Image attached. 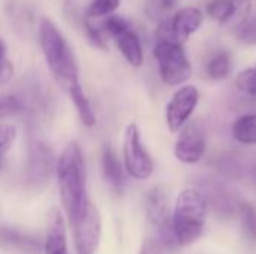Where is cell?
<instances>
[{"label": "cell", "instance_id": "obj_1", "mask_svg": "<svg viewBox=\"0 0 256 254\" xmlns=\"http://www.w3.org/2000/svg\"><path fill=\"white\" fill-rule=\"evenodd\" d=\"M39 39L46 64L56 82L74 102L82 124L92 127L96 123V117L93 114L88 99L86 97L81 88L76 63L68 42L64 40L57 25L48 18H44L40 21Z\"/></svg>", "mask_w": 256, "mask_h": 254}, {"label": "cell", "instance_id": "obj_2", "mask_svg": "<svg viewBox=\"0 0 256 254\" xmlns=\"http://www.w3.org/2000/svg\"><path fill=\"white\" fill-rule=\"evenodd\" d=\"M57 181L64 213L72 222L88 204L86 195V168L81 148L70 142L62 151L56 163Z\"/></svg>", "mask_w": 256, "mask_h": 254}, {"label": "cell", "instance_id": "obj_3", "mask_svg": "<svg viewBox=\"0 0 256 254\" xmlns=\"http://www.w3.org/2000/svg\"><path fill=\"white\" fill-rule=\"evenodd\" d=\"M207 210V198L196 189H186L177 196L171 226L178 246H189L201 237L206 226Z\"/></svg>", "mask_w": 256, "mask_h": 254}, {"label": "cell", "instance_id": "obj_4", "mask_svg": "<svg viewBox=\"0 0 256 254\" xmlns=\"http://www.w3.org/2000/svg\"><path fill=\"white\" fill-rule=\"evenodd\" d=\"M154 57L159 66V75L168 85L186 82L192 75V64L182 43L158 40L154 45Z\"/></svg>", "mask_w": 256, "mask_h": 254}, {"label": "cell", "instance_id": "obj_5", "mask_svg": "<svg viewBox=\"0 0 256 254\" xmlns=\"http://www.w3.org/2000/svg\"><path fill=\"white\" fill-rule=\"evenodd\" d=\"M123 160L126 172L135 180H147L153 174V160L141 142L140 129L136 124H129L124 130Z\"/></svg>", "mask_w": 256, "mask_h": 254}, {"label": "cell", "instance_id": "obj_6", "mask_svg": "<svg viewBox=\"0 0 256 254\" xmlns=\"http://www.w3.org/2000/svg\"><path fill=\"white\" fill-rule=\"evenodd\" d=\"M70 225L74 226L76 254H96L102 234V222L98 208L88 202Z\"/></svg>", "mask_w": 256, "mask_h": 254}, {"label": "cell", "instance_id": "obj_7", "mask_svg": "<svg viewBox=\"0 0 256 254\" xmlns=\"http://www.w3.org/2000/svg\"><path fill=\"white\" fill-rule=\"evenodd\" d=\"M204 15L196 7H184L174 13L171 19L162 21L156 30L158 40L182 43L194 34L202 24Z\"/></svg>", "mask_w": 256, "mask_h": 254}, {"label": "cell", "instance_id": "obj_8", "mask_svg": "<svg viewBox=\"0 0 256 254\" xmlns=\"http://www.w3.org/2000/svg\"><path fill=\"white\" fill-rule=\"evenodd\" d=\"M207 148L206 129L201 121H190L182 130L176 142V157L188 165L200 162Z\"/></svg>", "mask_w": 256, "mask_h": 254}, {"label": "cell", "instance_id": "obj_9", "mask_svg": "<svg viewBox=\"0 0 256 254\" xmlns=\"http://www.w3.org/2000/svg\"><path fill=\"white\" fill-rule=\"evenodd\" d=\"M200 100V93L194 85L178 88L166 106V124L172 133L180 132L189 121Z\"/></svg>", "mask_w": 256, "mask_h": 254}, {"label": "cell", "instance_id": "obj_10", "mask_svg": "<svg viewBox=\"0 0 256 254\" xmlns=\"http://www.w3.org/2000/svg\"><path fill=\"white\" fill-rule=\"evenodd\" d=\"M147 216L153 226L158 229L160 240L165 244H170L176 241L171 226V217H170V208H168V195L164 187L158 186L153 187L147 193Z\"/></svg>", "mask_w": 256, "mask_h": 254}, {"label": "cell", "instance_id": "obj_11", "mask_svg": "<svg viewBox=\"0 0 256 254\" xmlns=\"http://www.w3.org/2000/svg\"><path fill=\"white\" fill-rule=\"evenodd\" d=\"M52 169V154L51 150L42 144L36 142L30 148L28 163H27V180L30 183L45 181Z\"/></svg>", "mask_w": 256, "mask_h": 254}, {"label": "cell", "instance_id": "obj_12", "mask_svg": "<svg viewBox=\"0 0 256 254\" xmlns=\"http://www.w3.org/2000/svg\"><path fill=\"white\" fill-rule=\"evenodd\" d=\"M112 37L117 43V48L126 58V61L134 67H140L144 61V52H142L141 40L135 33V30L132 28V25L112 34Z\"/></svg>", "mask_w": 256, "mask_h": 254}, {"label": "cell", "instance_id": "obj_13", "mask_svg": "<svg viewBox=\"0 0 256 254\" xmlns=\"http://www.w3.org/2000/svg\"><path fill=\"white\" fill-rule=\"evenodd\" d=\"M45 254H69L66 241V225L62 213L52 210L48 220V232L45 240Z\"/></svg>", "mask_w": 256, "mask_h": 254}, {"label": "cell", "instance_id": "obj_14", "mask_svg": "<svg viewBox=\"0 0 256 254\" xmlns=\"http://www.w3.org/2000/svg\"><path fill=\"white\" fill-rule=\"evenodd\" d=\"M232 136L244 145H256V112L238 117L232 124Z\"/></svg>", "mask_w": 256, "mask_h": 254}, {"label": "cell", "instance_id": "obj_15", "mask_svg": "<svg viewBox=\"0 0 256 254\" xmlns=\"http://www.w3.org/2000/svg\"><path fill=\"white\" fill-rule=\"evenodd\" d=\"M102 168H104V174L105 178L110 181L111 186H114L116 189H122L124 178H123V169L122 165L116 156V153L112 151L111 147H105L104 148V154H102Z\"/></svg>", "mask_w": 256, "mask_h": 254}, {"label": "cell", "instance_id": "obj_16", "mask_svg": "<svg viewBox=\"0 0 256 254\" xmlns=\"http://www.w3.org/2000/svg\"><path fill=\"white\" fill-rule=\"evenodd\" d=\"M206 72H207V76L214 79V81H219V79H224L230 75L231 72V57L226 51H219V52H214L207 64H206Z\"/></svg>", "mask_w": 256, "mask_h": 254}, {"label": "cell", "instance_id": "obj_17", "mask_svg": "<svg viewBox=\"0 0 256 254\" xmlns=\"http://www.w3.org/2000/svg\"><path fill=\"white\" fill-rule=\"evenodd\" d=\"M207 12L214 21L225 24V22L232 19L234 6H232L231 0H212L207 4Z\"/></svg>", "mask_w": 256, "mask_h": 254}, {"label": "cell", "instance_id": "obj_18", "mask_svg": "<svg viewBox=\"0 0 256 254\" xmlns=\"http://www.w3.org/2000/svg\"><path fill=\"white\" fill-rule=\"evenodd\" d=\"M240 217H242V226H243L246 237L250 241L256 243V210L250 204H242Z\"/></svg>", "mask_w": 256, "mask_h": 254}, {"label": "cell", "instance_id": "obj_19", "mask_svg": "<svg viewBox=\"0 0 256 254\" xmlns=\"http://www.w3.org/2000/svg\"><path fill=\"white\" fill-rule=\"evenodd\" d=\"M236 36L244 45H256V15H250L236 27Z\"/></svg>", "mask_w": 256, "mask_h": 254}, {"label": "cell", "instance_id": "obj_20", "mask_svg": "<svg viewBox=\"0 0 256 254\" xmlns=\"http://www.w3.org/2000/svg\"><path fill=\"white\" fill-rule=\"evenodd\" d=\"M120 6V0H92L87 7L86 18H99L114 12Z\"/></svg>", "mask_w": 256, "mask_h": 254}, {"label": "cell", "instance_id": "obj_21", "mask_svg": "<svg viewBox=\"0 0 256 254\" xmlns=\"http://www.w3.org/2000/svg\"><path fill=\"white\" fill-rule=\"evenodd\" d=\"M0 243L10 246V247H18V249H30L34 246V243L28 240L27 237L12 229H6V228H0Z\"/></svg>", "mask_w": 256, "mask_h": 254}, {"label": "cell", "instance_id": "obj_22", "mask_svg": "<svg viewBox=\"0 0 256 254\" xmlns=\"http://www.w3.org/2000/svg\"><path fill=\"white\" fill-rule=\"evenodd\" d=\"M236 85L246 94L256 97V66L242 70L236 78Z\"/></svg>", "mask_w": 256, "mask_h": 254}, {"label": "cell", "instance_id": "obj_23", "mask_svg": "<svg viewBox=\"0 0 256 254\" xmlns=\"http://www.w3.org/2000/svg\"><path fill=\"white\" fill-rule=\"evenodd\" d=\"M16 138V130L12 124L8 123H2L0 121V163L3 156L9 151V148L12 147L14 141Z\"/></svg>", "mask_w": 256, "mask_h": 254}, {"label": "cell", "instance_id": "obj_24", "mask_svg": "<svg viewBox=\"0 0 256 254\" xmlns=\"http://www.w3.org/2000/svg\"><path fill=\"white\" fill-rule=\"evenodd\" d=\"M234 6V16L232 22L237 27L242 21L250 16V7H252V0H231Z\"/></svg>", "mask_w": 256, "mask_h": 254}, {"label": "cell", "instance_id": "obj_25", "mask_svg": "<svg viewBox=\"0 0 256 254\" xmlns=\"http://www.w3.org/2000/svg\"><path fill=\"white\" fill-rule=\"evenodd\" d=\"M21 102L15 96H0V118L21 111Z\"/></svg>", "mask_w": 256, "mask_h": 254}, {"label": "cell", "instance_id": "obj_26", "mask_svg": "<svg viewBox=\"0 0 256 254\" xmlns=\"http://www.w3.org/2000/svg\"><path fill=\"white\" fill-rule=\"evenodd\" d=\"M84 28H86V33H87V37L90 39V42H92L94 46H98V48H100V49H105V48H106V43H105V39H104L102 33L99 31V28H98L96 25H93V24L90 22L88 18L84 19Z\"/></svg>", "mask_w": 256, "mask_h": 254}, {"label": "cell", "instance_id": "obj_27", "mask_svg": "<svg viewBox=\"0 0 256 254\" xmlns=\"http://www.w3.org/2000/svg\"><path fill=\"white\" fill-rule=\"evenodd\" d=\"M140 254H160L159 244L156 241H153V240H146L142 247H141Z\"/></svg>", "mask_w": 256, "mask_h": 254}, {"label": "cell", "instance_id": "obj_28", "mask_svg": "<svg viewBox=\"0 0 256 254\" xmlns=\"http://www.w3.org/2000/svg\"><path fill=\"white\" fill-rule=\"evenodd\" d=\"M176 3H177V0H159V6H160V9H172L174 6H176Z\"/></svg>", "mask_w": 256, "mask_h": 254}, {"label": "cell", "instance_id": "obj_29", "mask_svg": "<svg viewBox=\"0 0 256 254\" xmlns=\"http://www.w3.org/2000/svg\"><path fill=\"white\" fill-rule=\"evenodd\" d=\"M3 61H4V45L0 40V78H2V72H3Z\"/></svg>", "mask_w": 256, "mask_h": 254}]
</instances>
